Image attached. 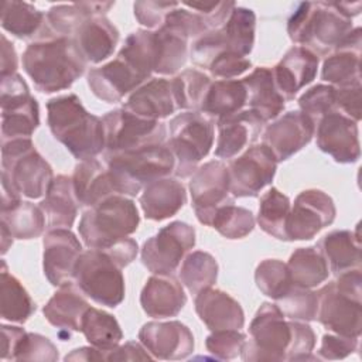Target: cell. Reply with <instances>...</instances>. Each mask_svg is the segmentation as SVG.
<instances>
[{"label":"cell","mask_w":362,"mask_h":362,"mask_svg":"<svg viewBox=\"0 0 362 362\" xmlns=\"http://www.w3.org/2000/svg\"><path fill=\"white\" fill-rule=\"evenodd\" d=\"M13 359L16 361H55L58 351L54 344L40 334L25 332L18 342Z\"/></svg>","instance_id":"f907efd6"},{"label":"cell","mask_w":362,"mask_h":362,"mask_svg":"<svg viewBox=\"0 0 362 362\" xmlns=\"http://www.w3.org/2000/svg\"><path fill=\"white\" fill-rule=\"evenodd\" d=\"M358 338L345 337L338 334H328L322 337L318 355L322 359H342L356 351Z\"/></svg>","instance_id":"11a10c76"},{"label":"cell","mask_w":362,"mask_h":362,"mask_svg":"<svg viewBox=\"0 0 362 362\" xmlns=\"http://www.w3.org/2000/svg\"><path fill=\"white\" fill-rule=\"evenodd\" d=\"M291 209L290 199L277 188H270L262 198L259 205V226L270 236L287 240L286 222Z\"/></svg>","instance_id":"b9f144b4"},{"label":"cell","mask_w":362,"mask_h":362,"mask_svg":"<svg viewBox=\"0 0 362 362\" xmlns=\"http://www.w3.org/2000/svg\"><path fill=\"white\" fill-rule=\"evenodd\" d=\"M361 85L335 88V110L355 120L361 119Z\"/></svg>","instance_id":"9f6ffc18"},{"label":"cell","mask_w":362,"mask_h":362,"mask_svg":"<svg viewBox=\"0 0 362 362\" xmlns=\"http://www.w3.org/2000/svg\"><path fill=\"white\" fill-rule=\"evenodd\" d=\"M246 335L239 329H221L212 331L206 338V349L218 359H232L240 354Z\"/></svg>","instance_id":"816d5d0a"},{"label":"cell","mask_w":362,"mask_h":362,"mask_svg":"<svg viewBox=\"0 0 362 362\" xmlns=\"http://www.w3.org/2000/svg\"><path fill=\"white\" fill-rule=\"evenodd\" d=\"M335 219L332 199L320 189L303 191L294 201L286 222L287 240L313 239Z\"/></svg>","instance_id":"e0dca14e"},{"label":"cell","mask_w":362,"mask_h":362,"mask_svg":"<svg viewBox=\"0 0 362 362\" xmlns=\"http://www.w3.org/2000/svg\"><path fill=\"white\" fill-rule=\"evenodd\" d=\"M324 81L346 88L361 85V28L356 27L337 45L322 65Z\"/></svg>","instance_id":"cb8c5ba5"},{"label":"cell","mask_w":362,"mask_h":362,"mask_svg":"<svg viewBox=\"0 0 362 362\" xmlns=\"http://www.w3.org/2000/svg\"><path fill=\"white\" fill-rule=\"evenodd\" d=\"M246 89V105L264 123L276 119L284 109V99L279 93L270 68L260 66L242 79Z\"/></svg>","instance_id":"4dcf8cb0"},{"label":"cell","mask_w":362,"mask_h":362,"mask_svg":"<svg viewBox=\"0 0 362 362\" xmlns=\"http://www.w3.org/2000/svg\"><path fill=\"white\" fill-rule=\"evenodd\" d=\"M106 361H137V359H150L151 356L144 351L137 342H127L122 346H116L112 351L106 352Z\"/></svg>","instance_id":"680465c9"},{"label":"cell","mask_w":362,"mask_h":362,"mask_svg":"<svg viewBox=\"0 0 362 362\" xmlns=\"http://www.w3.org/2000/svg\"><path fill=\"white\" fill-rule=\"evenodd\" d=\"M137 208L123 195H112L86 209L79 221V235L89 249H106L136 232Z\"/></svg>","instance_id":"ba28073f"},{"label":"cell","mask_w":362,"mask_h":362,"mask_svg":"<svg viewBox=\"0 0 362 362\" xmlns=\"http://www.w3.org/2000/svg\"><path fill=\"white\" fill-rule=\"evenodd\" d=\"M218 277L216 260L206 252L189 253L180 269L181 283L188 288L189 293L198 294L199 291L212 287Z\"/></svg>","instance_id":"ee69618b"},{"label":"cell","mask_w":362,"mask_h":362,"mask_svg":"<svg viewBox=\"0 0 362 362\" xmlns=\"http://www.w3.org/2000/svg\"><path fill=\"white\" fill-rule=\"evenodd\" d=\"M71 40L85 62L99 64L113 54L119 33L105 16H93L76 28Z\"/></svg>","instance_id":"484cf974"},{"label":"cell","mask_w":362,"mask_h":362,"mask_svg":"<svg viewBox=\"0 0 362 362\" xmlns=\"http://www.w3.org/2000/svg\"><path fill=\"white\" fill-rule=\"evenodd\" d=\"M317 249L327 262L329 272L339 274L361 266V242L358 233L351 230H334L325 235Z\"/></svg>","instance_id":"836d02e7"},{"label":"cell","mask_w":362,"mask_h":362,"mask_svg":"<svg viewBox=\"0 0 362 362\" xmlns=\"http://www.w3.org/2000/svg\"><path fill=\"white\" fill-rule=\"evenodd\" d=\"M277 160L264 144L249 147L228 167L229 189L233 197H256L272 182Z\"/></svg>","instance_id":"2e32d148"},{"label":"cell","mask_w":362,"mask_h":362,"mask_svg":"<svg viewBox=\"0 0 362 362\" xmlns=\"http://www.w3.org/2000/svg\"><path fill=\"white\" fill-rule=\"evenodd\" d=\"M1 167V177H4L20 195L33 199L47 194L54 180L49 164L34 148L31 139L3 141Z\"/></svg>","instance_id":"30bf717a"},{"label":"cell","mask_w":362,"mask_h":362,"mask_svg":"<svg viewBox=\"0 0 362 362\" xmlns=\"http://www.w3.org/2000/svg\"><path fill=\"white\" fill-rule=\"evenodd\" d=\"M287 31L301 47L308 45L318 54H325L352 31V18L341 11L338 3L305 1L290 17Z\"/></svg>","instance_id":"8992f818"},{"label":"cell","mask_w":362,"mask_h":362,"mask_svg":"<svg viewBox=\"0 0 362 362\" xmlns=\"http://www.w3.org/2000/svg\"><path fill=\"white\" fill-rule=\"evenodd\" d=\"M25 331L20 327L1 325V359H13L14 351Z\"/></svg>","instance_id":"91938a15"},{"label":"cell","mask_w":362,"mask_h":362,"mask_svg":"<svg viewBox=\"0 0 362 362\" xmlns=\"http://www.w3.org/2000/svg\"><path fill=\"white\" fill-rule=\"evenodd\" d=\"M100 250V249H99ZM120 269L130 264L137 255V243L132 238H124L115 245L102 249Z\"/></svg>","instance_id":"6f0895ef"},{"label":"cell","mask_w":362,"mask_h":362,"mask_svg":"<svg viewBox=\"0 0 362 362\" xmlns=\"http://www.w3.org/2000/svg\"><path fill=\"white\" fill-rule=\"evenodd\" d=\"M177 6V1H136L134 16L141 25L158 30Z\"/></svg>","instance_id":"f5cc1de1"},{"label":"cell","mask_w":362,"mask_h":362,"mask_svg":"<svg viewBox=\"0 0 362 362\" xmlns=\"http://www.w3.org/2000/svg\"><path fill=\"white\" fill-rule=\"evenodd\" d=\"M298 106L317 126L324 116L335 112V88L331 85H315L300 96Z\"/></svg>","instance_id":"681fc988"},{"label":"cell","mask_w":362,"mask_h":362,"mask_svg":"<svg viewBox=\"0 0 362 362\" xmlns=\"http://www.w3.org/2000/svg\"><path fill=\"white\" fill-rule=\"evenodd\" d=\"M45 16L24 1H3L1 27L17 38H31L42 30Z\"/></svg>","instance_id":"60d3db41"},{"label":"cell","mask_w":362,"mask_h":362,"mask_svg":"<svg viewBox=\"0 0 362 362\" xmlns=\"http://www.w3.org/2000/svg\"><path fill=\"white\" fill-rule=\"evenodd\" d=\"M255 25V13L250 8L235 6L228 20L214 31L222 51L246 57L253 47Z\"/></svg>","instance_id":"e575fe53"},{"label":"cell","mask_w":362,"mask_h":362,"mask_svg":"<svg viewBox=\"0 0 362 362\" xmlns=\"http://www.w3.org/2000/svg\"><path fill=\"white\" fill-rule=\"evenodd\" d=\"M187 194L182 182L174 178H160L144 187L140 205L147 219L164 221L174 216L185 204Z\"/></svg>","instance_id":"1f68e13d"},{"label":"cell","mask_w":362,"mask_h":362,"mask_svg":"<svg viewBox=\"0 0 362 362\" xmlns=\"http://www.w3.org/2000/svg\"><path fill=\"white\" fill-rule=\"evenodd\" d=\"M48 126L52 136L61 141L78 160L95 158L105 148V127L102 119L90 115L74 93L54 98L47 103Z\"/></svg>","instance_id":"277c9868"},{"label":"cell","mask_w":362,"mask_h":362,"mask_svg":"<svg viewBox=\"0 0 362 362\" xmlns=\"http://www.w3.org/2000/svg\"><path fill=\"white\" fill-rule=\"evenodd\" d=\"M216 124L218 139L215 156L221 158H232L246 146H250L259 139L264 122L247 109L221 117L216 120Z\"/></svg>","instance_id":"603a6c76"},{"label":"cell","mask_w":362,"mask_h":362,"mask_svg":"<svg viewBox=\"0 0 362 362\" xmlns=\"http://www.w3.org/2000/svg\"><path fill=\"white\" fill-rule=\"evenodd\" d=\"M86 62L74 41L66 37H44L31 42L23 54V68L35 88L52 93L69 88L85 71Z\"/></svg>","instance_id":"3957f363"},{"label":"cell","mask_w":362,"mask_h":362,"mask_svg":"<svg viewBox=\"0 0 362 362\" xmlns=\"http://www.w3.org/2000/svg\"><path fill=\"white\" fill-rule=\"evenodd\" d=\"M361 284V269H351L320 288L317 318L327 329L338 335L359 338L362 328Z\"/></svg>","instance_id":"5b68a950"},{"label":"cell","mask_w":362,"mask_h":362,"mask_svg":"<svg viewBox=\"0 0 362 362\" xmlns=\"http://www.w3.org/2000/svg\"><path fill=\"white\" fill-rule=\"evenodd\" d=\"M65 361H106L105 352L92 346V348H78L74 349L69 355L65 356Z\"/></svg>","instance_id":"6125c7cd"},{"label":"cell","mask_w":362,"mask_h":362,"mask_svg":"<svg viewBox=\"0 0 362 362\" xmlns=\"http://www.w3.org/2000/svg\"><path fill=\"white\" fill-rule=\"evenodd\" d=\"M17 69V55L13 44L8 42L6 35H1V76L13 75Z\"/></svg>","instance_id":"94428289"},{"label":"cell","mask_w":362,"mask_h":362,"mask_svg":"<svg viewBox=\"0 0 362 362\" xmlns=\"http://www.w3.org/2000/svg\"><path fill=\"white\" fill-rule=\"evenodd\" d=\"M153 68V31L139 30L127 37L113 61L89 71L88 85L99 99L107 103L119 102L150 78Z\"/></svg>","instance_id":"7a4b0ae2"},{"label":"cell","mask_w":362,"mask_h":362,"mask_svg":"<svg viewBox=\"0 0 362 362\" xmlns=\"http://www.w3.org/2000/svg\"><path fill=\"white\" fill-rule=\"evenodd\" d=\"M192 206L198 221L211 226L215 212L233 202L229 197V174L221 161H208L198 167L189 181Z\"/></svg>","instance_id":"9a60e30c"},{"label":"cell","mask_w":362,"mask_h":362,"mask_svg":"<svg viewBox=\"0 0 362 362\" xmlns=\"http://www.w3.org/2000/svg\"><path fill=\"white\" fill-rule=\"evenodd\" d=\"M126 110L148 120L164 119L177 110L173 82L164 78L151 79L132 92L123 106Z\"/></svg>","instance_id":"f546056e"},{"label":"cell","mask_w":362,"mask_h":362,"mask_svg":"<svg viewBox=\"0 0 362 362\" xmlns=\"http://www.w3.org/2000/svg\"><path fill=\"white\" fill-rule=\"evenodd\" d=\"M276 304L263 303L257 310L240 351L243 361H298L308 359L315 345L310 325L296 320L286 321Z\"/></svg>","instance_id":"6da1fadb"},{"label":"cell","mask_w":362,"mask_h":362,"mask_svg":"<svg viewBox=\"0 0 362 362\" xmlns=\"http://www.w3.org/2000/svg\"><path fill=\"white\" fill-rule=\"evenodd\" d=\"M314 132V123L301 110H291L266 127L263 144L283 161L308 144Z\"/></svg>","instance_id":"d6986e66"},{"label":"cell","mask_w":362,"mask_h":362,"mask_svg":"<svg viewBox=\"0 0 362 362\" xmlns=\"http://www.w3.org/2000/svg\"><path fill=\"white\" fill-rule=\"evenodd\" d=\"M72 182L76 199L83 206L90 208L112 195H120L112 171L96 158L81 161L75 167Z\"/></svg>","instance_id":"d4e9b609"},{"label":"cell","mask_w":362,"mask_h":362,"mask_svg":"<svg viewBox=\"0 0 362 362\" xmlns=\"http://www.w3.org/2000/svg\"><path fill=\"white\" fill-rule=\"evenodd\" d=\"M74 280L78 288L95 303L116 307L124 298L122 269L99 249H89L79 256Z\"/></svg>","instance_id":"8fae6325"},{"label":"cell","mask_w":362,"mask_h":362,"mask_svg":"<svg viewBox=\"0 0 362 362\" xmlns=\"http://www.w3.org/2000/svg\"><path fill=\"white\" fill-rule=\"evenodd\" d=\"M246 105V89L242 81L221 79L211 83L201 112L209 119H221L242 110Z\"/></svg>","instance_id":"8d00e7d4"},{"label":"cell","mask_w":362,"mask_h":362,"mask_svg":"<svg viewBox=\"0 0 362 362\" xmlns=\"http://www.w3.org/2000/svg\"><path fill=\"white\" fill-rule=\"evenodd\" d=\"M287 270L291 284L303 288H311L318 286L320 283L327 280L329 274L327 262L317 249V246L297 249L290 256Z\"/></svg>","instance_id":"74e56055"},{"label":"cell","mask_w":362,"mask_h":362,"mask_svg":"<svg viewBox=\"0 0 362 362\" xmlns=\"http://www.w3.org/2000/svg\"><path fill=\"white\" fill-rule=\"evenodd\" d=\"M13 243V235L8 232L6 226L1 225V253L4 255L8 249V246Z\"/></svg>","instance_id":"be15d7a7"},{"label":"cell","mask_w":362,"mask_h":362,"mask_svg":"<svg viewBox=\"0 0 362 362\" xmlns=\"http://www.w3.org/2000/svg\"><path fill=\"white\" fill-rule=\"evenodd\" d=\"M211 226L228 239H240L252 232L255 218L249 209L236 206L230 202L215 212Z\"/></svg>","instance_id":"bcb514c9"},{"label":"cell","mask_w":362,"mask_h":362,"mask_svg":"<svg viewBox=\"0 0 362 362\" xmlns=\"http://www.w3.org/2000/svg\"><path fill=\"white\" fill-rule=\"evenodd\" d=\"M171 82L178 109L192 112L201 109L205 95L211 86L209 76L195 69H187L171 79Z\"/></svg>","instance_id":"f6af8a7d"},{"label":"cell","mask_w":362,"mask_h":362,"mask_svg":"<svg viewBox=\"0 0 362 362\" xmlns=\"http://www.w3.org/2000/svg\"><path fill=\"white\" fill-rule=\"evenodd\" d=\"M76 284L68 281L48 300L42 313L49 324L59 329L62 338H69L72 331H81L83 314L90 307Z\"/></svg>","instance_id":"83f0119b"},{"label":"cell","mask_w":362,"mask_h":362,"mask_svg":"<svg viewBox=\"0 0 362 362\" xmlns=\"http://www.w3.org/2000/svg\"><path fill=\"white\" fill-rule=\"evenodd\" d=\"M40 124L38 103L27 83L17 74L1 76V136L3 141L30 139Z\"/></svg>","instance_id":"4fadbf2b"},{"label":"cell","mask_w":362,"mask_h":362,"mask_svg":"<svg viewBox=\"0 0 362 362\" xmlns=\"http://www.w3.org/2000/svg\"><path fill=\"white\" fill-rule=\"evenodd\" d=\"M139 339L144 349L158 359H184L194 349L191 331L178 321L147 322L140 329Z\"/></svg>","instance_id":"44dd1931"},{"label":"cell","mask_w":362,"mask_h":362,"mask_svg":"<svg viewBox=\"0 0 362 362\" xmlns=\"http://www.w3.org/2000/svg\"><path fill=\"white\" fill-rule=\"evenodd\" d=\"M113 1H81L74 4H59L49 8L45 20L55 37L71 38L76 28L93 16H105L113 7Z\"/></svg>","instance_id":"d590c367"},{"label":"cell","mask_w":362,"mask_h":362,"mask_svg":"<svg viewBox=\"0 0 362 362\" xmlns=\"http://www.w3.org/2000/svg\"><path fill=\"white\" fill-rule=\"evenodd\" d=\"M81 332H83L85 338L92 346L103 351L105 355L116 348L123 338V332L116 318L93 307H89L83 314Z\"/></svg>","instance_id":"f35d334b"},{"label":"cell","mask_w":362,"mask_h":362,"mask_svg":"<svg viewBox=\"0 0 362 362\" xmlns=\"http://www.w3.org/2000/svg\"><path fill=\"white\" fill-rule=\"evenodd\" d=\"M102 122L107 153H123L146 146L161 144L167 136L164 123L143 119L124 107L109 112L103 116Z\"/></svg>","instance_id":"7c38bea8"},{"label":"cell","mask_w":362,"mask_h":362,"mask_svg":"<svg viewBox=\"0 0 362 362\" xmlns=\"http://www.w3.org/2000/svg\"><path fill=\"white\" fill-rule=\"evenodd\" d=\"M194 245V228L185 222L175 221L144 242L141 262L154 274H171Z\"/></svg>","instance_id":"5bb4252c"},{"label":"cell","mask_w":362,"mask_h":362,"mask_svg":"<svg viewBox=\"0 0 362 362\" xmlns=\"http://www.w3.org/2000/svg\"><path fill=\"white\" fill-rule=\"evenodd\" d=\"M195 311L211 331L240 329L245 324L240 304L229 294L212 287L197 294Z\"/></svg>","instance_id":"4316f807"},{"label":"cell","mask_w":362,"mask_h":362,"mask_svg":"<svg viewBox=\"0 0 362 362\" xmlns=\"http://www.w3.org/2000/svg\"><path fill=\"white\" fill-rule=\"evenodd\" d=\"M1 225L16 239H33L42 233L45 215L40 206L21 201L16 206L1 211Z\"/></svg>","instance_id":"7bdbcfd3"},{"label":"cell","mask_w":362,"mask_h":362,"mask_svg":"<svg viewBox=\"0 0 362 362\" xmlns=\"http://www.w3.org/2000/svg\"><path fill=\"white\" fill-rule=\"evenodd\" d=\"M250 65L252 64L246 57L233 52H222L209 62L208 69L216 78L232 79L247 71Z\"/></svg>","instance_id":"db71d44e"},{"label":"cell","mask_w":362,"mask_h":362,"mask_svg":"<svg viewBox=\"0 0 362 362\" xmlns=\"http://www.w3.org/2000/svg\"><path fill=\"white\" fill-rule=\"evenodd\" d=\"M255 280L257 288L273 300L283 297L293 286L287 264L277 259L263 260L256 269Z\"/></svg>","instance_id":"7dc6e473"},{"label":"cell","mask_w":362,"mask_h":362,"mask_svg":"<svg viewBox=\"0 0 362 362\" xmlns=\"http://www.w3.org/2000/svg\"><path fill=\"white\" fill-rule=\"evenodd\" d=\"M82 246L66 228L51 229L44 238V274L52 286H62L74 279V270Z\"/></svg>","instance_id":"ffe728a7"},{"label":"cell","mask_w":362,"mask_h":362,"mask_svg":"<svg viewBox=\"0 0 362 362\" xmlns=\"http://www.w3.org/2000/svg\"><path fill=\"white\" fill-rule=\"evenodd\" d=\"M317 146L337 163L358 161L361 156L358 123L339 112H331L315 126Z\"/></svg>","instance_id":"ac0fdd59"},{"label":"cell","mask_w":362,"mask_h":362,"mask_svg":"<svg viewBox=\"0 0 362 362\" xmlns=\"http://www.w3.org/2000/svg\"><path fill=\"white\" fill-rule=\"evenodd\" d=\"M1 318L10 322L23 324L35 311V304L21 283L7 272L3 263L0 283Z\"/></svg>","instance_id":"ab89813d"},{"label":"cell","mask_w":362,"mask_h":362,"mask_svg":"<svg viewBox=\"0 0 362 362\" xmlns=\"http://www.w3.org/2000/svg\"><path fill=\"white\" fill-rule=\"evenodd\" d=\"M214 143V122L199 112H184L170 122L167 146L174 156V174L185 178L195 173Z\"/></svg>","instance_id":"9c48e42d"},{"label":"cell","mask_w":362,"mask_h":362,"mask_svg":"<svg viewBox=\"0 0 362 362\" xmlns=\"http://www.w3.org/2000/svg\"><path fill=\"white\" fill-rule=\"evenodd\" d=\"M105 164L112 171L120 195L134 197L143 185L174 173L175 160L168 146L161 143L123 153H106Z\"/></svg>","instance_id":"52a82bcc"},{"label":"cell","mask_w":362,"mask_h":362,"mask_svg":"<svg viewBox=\"0 0 362 362\" xmlns=\"http://www.w3.org/2000/svg\"><path fill=\"white\" fill-rule=\"evenodd\" d=\"M318 57L305 47H293L272 69L274 85L284 100H291L298 90L317 75Z\"/></svg>","instance_id":"7402d4cb"},{"label":"cell","mask_w":362,"mask_h":362,"mask_svg":"<svg viewBox=\"0 0 362 362\" xmlns=\"http://www.w3.org/2000/svg\"><path fill=\"white\" fill-rule=\"evenodd\" d=\"M276 305L288 320L311 321L317 320L318 296L310 288L291 286L290 290L276 300Z\"/></svg>","instance_id":"c3c4849f"},{"label":"cell","mask_w":362,"mask_h":362,"mask_svg":"<svg viewBox=\"0 0 362 362\" xmlns=\"http://www.w3.org/2000/svg\"><path fill=\"white\" fill-rule=\"evenodd\" d=\"M187 303L181 283L171 274L151 276L141 290L140 304L153 318L177 315Z\"/></svg>","instance_id":"f1b7e54d"},{"label":"cell","mask_w":362,"mask_h":362,"mask_svg":"<svg viewBox=\"0 0 362 362\" xmlns=\"http://www.w3.org/2000/svg\"><path fill=\"white\" fill-rule=\"evenodd\" d=\"M78 199L74 189V182L66 175H58L52 180L41 201L40 208L47 218V228L69 229L78 214Z\"/></svg>","instance_id":"d6a6232c"}]
</instances>
